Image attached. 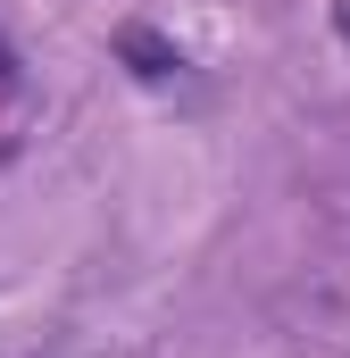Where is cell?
Wrapping results in <instances>:
<instances>
[{
  "label": "cell",
  "instance_id": "1",
  "mask_svg": "<svg viewBox=\"0 0 350 358\" xmlns=\"http://www.w3.org/2000/svg\"><path fill=\"white\" fill-rule=\"evenodd\" d=\"M125 59H134V76H167L175 67V50L159 42V34H125Z\"/></svg>",
  "mask_w": 350,
  "mask_h": 358
}]
</instances>
